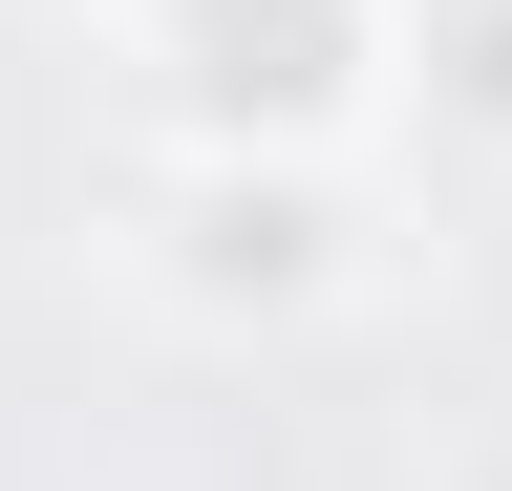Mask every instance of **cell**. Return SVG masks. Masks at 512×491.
Wrapping results in <instances>:
<instances>
[{
    "label": "cell",
    "mask_w": 512,
    "mask_h": 491,
    "mask_svg": "<svg viewBox=\"0 0 512 491\" xmlns=\"http://www.w3.org/2000/svg\"><path fill=\"white\" fill-rule=\"evenodd\" d=\"M107 278L192 342H320L342 299H384V171L342 150H150L107 214Z\"/></svg>",
    "instance_id": "cell-1"
},
{
    "label": "cell",
    "mask_w": 512,
    "mask_h": 491,
    "mask_svg": "<svg viewBox=\"0 0 512 491\" xmlns=\"http://www.w3.org/2000/svg\"><path fill=\"white\" fill-rule=\"evenodd\" d=\"M150 150H406V0H86Z\"/></svg>",
    "instance_id": "cell-2"
},
{
    "label": "cell",
    "mask_w": 512,
    "mask_h": 491,
    "mask_svg": "<svg viewBox=\"0 0 512 491\" xmlns=\"http://www.w3.org/2000/svg\"><path fill=\"white\" fill-rule=\"evenodd\" d=\"M406 129L512 171V0H406Z\"/></svg>",
    "instance_id": "cell-3"
}]
</instances>
